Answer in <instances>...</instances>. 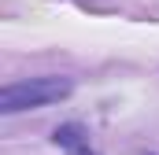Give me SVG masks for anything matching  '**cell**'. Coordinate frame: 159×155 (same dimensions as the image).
Here are the masks:
<instances>
[{
	"label": "cell",
	"mask_w": 159,
	"mask_h": 155,
	"mask_svg": "<svg viewBox=\"0 0 159 155\" xmlns=\"http://www.w3.org/2000/svg\"><path fill=\"white\" fill-rule=\"evenodd\" d=\"M74 92V81L59 74L44 78H26V81H11L0 89V111L4 115H22V111H41L48 104H59Z\"/></svg>",
	"instance_id": "1"
},
{
	"label": "cell",
	"mask_w": 159,
	"mask_h": 155,
	"mask_svg": "<svg viewBox=\"0 0 159 155\" xmlns=\"http://www.w3.org/2000/svg\"><path fill=\"white\" fill-rule=\"evenodd\" d=\"M52 144L59 148L63 155H96L93 140H89V129L78 126V122H63L52 129Z\"/></svg>",
	"instance_id": "2"
}]
</instances>
